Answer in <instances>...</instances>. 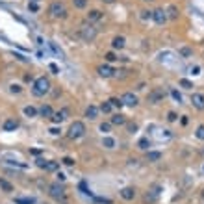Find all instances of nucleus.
<instances>
[{
    "instance_id": "nucleus-1",
    "label": "nucleus",
    "mask_w": 204,
    "mask_h": 204,
    "mask_svg": "<svg viewBox=\"0 0 204 204\" xmlns=\"http://www.w3.org/2000/svg\"><path fill=\"white\" fill-rule=\"evenodd\" d=\"M34 95L35 97H43V95H46L48 91H50V80L48 78H45V76H41L37 80L34 82Z\"/></svg>"
},
{
    "instance_id": "nucleus-2",
    "label": "nucleus",
    "mask_w": 204,
    "mask_h": 204,
    "mask_svg": "<svg viewBox=\"0 0 204 204\" xmlns=\"http://www.w3.org/2000/svg\"><path fill=\"white\" fill-rule=\"evenodd\" d=\"M85 134V124L82 121H74L71 126H69V132H67V136H69V139H78Z\"/></svg>"
},
{
    "instance_id": "nucleus-3",
    "label": "nucleus",
    "mask_w": 204,
    "mask_h": 204,
    "mask_svg": "<svg viewBox=\"0 0 204 204\" xmlns=\"http://www.w3.org/2000/svg\"><path fill=\"white\" fill-rule=\"evenodd\" d=\"M48 13H50L54 19H65V17H67V8H65L61 2H52L50 8H48Z\"/></svg>"
},
{
    "instance_id": "nucleus-4",
    "label": "nucleus",
    "mask_w": 204,
    "mask_h": 204,
    "mask_svg": "<svg viewBox=\"0 0 204 204\" xmlns=\"http://www.w3.org/2000/svg\"><path fill=\"white\" fill-rule=\"evenodd\" d=\"M48 191H50V197H54L56 201L65 202V187H63L60 182L50 184V185H48Z\"/></svg>"
},
{
    "instance_id": "nucleus-5",
    "label": "nucleus",
    "mask_w": 204,
    "mask_h": 204,
    "mask_svg": "<svg viewBox=\"0 0 204 204\" xmlns=\"http://www.w3.org/2000/svg\"><path fill=\"white\" fill-rule=\"evenodd\" d=\"M37 167L45 169V171H58V169H60V162H54V160H43V158H39V160H37Z\"/></svg>"
},
{
    "instance_id": "nucleus-6",
    "label": "nucleus",
    "mask_w": 204,
    "mask_h": 204,
    "mask_svg": "<svg viewBox=\"0 0 204 204\" xmlns=\"http://www.w3.org/2000/svg\"><path fill=\"white\" fill-rule=\"evenodd\" d=\"M95 37H97V30H95L91 24L82 26V39L83 41H93Z\"/></svg>"
},
{
    "instance_id": "nucleus-7",
    "label": "nucleus",
    "mask_w": 204,
    "mask_h": 204,
    "mask_svg": "<svg viewBox=\"0 0 204 204\" xmlns=\"http://www.w3.org/2000/svg\"><path fill=\"white\" fill-rule=\"evenodd\" d=\"M163 97H165V91L160 89V87H156V89H152L148 93V102L150 104H158L160 100H163Z\"/></svg>"
},
{
    "instance_id": "nucleus-8",
    "label": "nucleus",
    "mask_w": 204,
    "mask_h": 204,
    "mask_svg": "<svg viewBox=\"0 0 204 204\" xmlns=\"http://www.w3.org/2000/svg\"><path fill=\"white\" fill-rule=\"evenodd\" d=\"M121 100H122V106H130V108L137 106V97L134 93H124L121 97Z\"/></svg>"
},
{
    "instance_id": "nucleus-9",
    "label": "nucleus",
    "mask_w": 204,
    "mask_h": 204,
    "mask_svg": "<svg viewBox=\"0 0 204 204\" xmlns=\"http://www.w3.org/2000/svg\"><path fill=\"white\" fill-rule=\"evenodd\" d=\"M191 104L197 110H204V95L202 93H193L191 95Z\"/></svg>"
},
{
    "instance_id": "nucleus-10",
    "label": "nucleus",
    "mask_w": 204,
    "mask_h": 204,
    "mask_svg": "<svg viewBox=\"0 0 204 204\" xmlns=\"http://www.w3.org/2000/svg\"><path fill=\"white\" fill-rule=\"evenodd\" d=\"M152 19H154L156 24H163V22L167 20V13H165L163 9H154V11H152Z\"/></svg>"
},
{
    "instance_id": "nucleus-11",
    "label": "nucleus",
    "mask_w": 204,
    "mask_h": 204,
    "mask_svg": "<svg viewBox=\"0 0 204 204\" xmlns=\"http://www.w3.org/2000/svg\"><path fill=\"white\" fill-rule=\"evenodd\" d=\"M2 128H4V132H13V130L19 128V121H15V119H6L4 124H2Z\"/></svg>"
},
{
    "instance_id": "nucleus-12",
    "label": "nucleus",
    "mask_w": 204,
    "mask_h": 204,
    "mask_svg": "<svg viewBox=\"0 0 204 204\" xmlns=\"http://www.w3.org/2000/svg\"><path fill=\"white\" fill-rule=\"evenodd\" d=\"M121 197L124 199V201H134V197H136V189L134 187H122L121 189Z\"/></svg>"
},
{
    "instance_id": "nucleus-13",
    "label": "nucleus",
    "mask_w": 204,
    "mask_h": 204,
    "mask_svg": "<svg viewBox=\"0 0 204 204\" xmlns=\"http://www.w3.org/2000/svg\"><path fill=\"white\" fill-rule=\"evenodd\" d=\"M113 72H117V71H113L110 65H100V67H99V74H100L102 78H111Z\"/></svg>"
},
{
    "instance_id": "nucleus-14",
    "label": "nucleus",
    "mask_w": 204,
    "mask_h": 204,
    "mask_svg": "<svg viewBox=\"0 0 204 204\" xmlns=\"http://www.w3.org/2000/svg\"><path fill=\"white\" fill-rule=\"evenodd\" d=\"M65 115H67V111H65V110H61V111H54V113H52V117H50V121L56 122V124H60V122L65 121Z\"/></svg>"
},
{
    "instance_id": "nucleus-15",
    "label": "nucleus",
    "mask_w": 204,
    "mask_h": 204,
    "mask_svg": "<svg viewBox=\"0 0 204 204\" xmlns=\"http://www.w3.org/2000/svg\"><path fill=\"white\" fill-rule=\"evenodd\" d=\"M100 19H102L100 9H91V11L87 13V20H89V22H95V20H100Z\"/></svg>"
},
{
    "instance_id": "nucleus-16",
    "label": "nucleus",
    "mask_w": 204,
    "mask_h": 204,
    "mask_svg": "<svg viewBox=\"0 0 204 204\" xmlns=\"http://www.w3.org/2000/svg\"><path fill=\"white\" fill-rule=\"evenodd\" d=\"M111 124H115V126H122V124H126V117H124L122 113H115V115L111 117Z\"/></svg>"
},
{
    "instance_id": "nucleus-17",
    "label": "nucleus",
    "mask_w": 204,
    "mask_h": 204,
    "mask_svg": "<svg viewBox=\"0 0 204 204\" xmlns=\"http://www.w3.org/2000/svg\"><path fill=\"white\" fill-rule=\"evenodd\" d=\"M97 115H99V108H97V106H87L85 117H87V119H97Z\"/></svg>"
},
{
    "instance_id": "nucleus-18",
    "label": "nucleus",
    "mask_w": 204,
    "mask_h": 204,
    "mask_svg": "<svg viewBox=\"0 0 204 204\" xmlns=\"http://www.w3.org/2000/svg\"><path fill=\"white\" fill-rule=\"evenodd\" d=\"M111 46H113L115 50H121V48H124V37H122V35L113 37V41H111Z\"/></svg>"
},
{
    "instance_id": "nucleus-19",
    "label": "nucleus",
    "mask_w": 204,
    "mask_h": 204,
    "mask_svg": "<svg viewBox=\"0 0 204 204\" xmlns=\"http://www.w3.org/2000/svg\"><path fill=\"white\" fill-rule=\"evenodd\" d=\"M165 13H167V19H178V8L176 6H169Z\"/></svg>"
},
{
    "instance_id": "nucleus-20",
    "label": "nucleus",
    "mask_w": 204,
    "mask_h": 204,
    "mask_svg": "<svg viewBox=\"0 0 204 204\" xmlns=\"http://www.w3.org/2000/svg\"><path fill=\"white\" fill-rule=\"evenodd\" d=\"M39 113H41V115H43V117H46V119H50L54 111H52V108H50V106H41V108H39Z\"/></svg>"
},
{
    "instance_id": "nucleus-21",
    "label": "nucleus",
    "mask_w": 204,
    "mask_h": 204,
    "mask_svg": "<svg viewBox=\"0 0 204 204\" xmlns=\"http://www.w3.org/2000/svg\"><path fill=\"white\" fill-rule=\"evenodd\" d=\"M152 143H150V139L148 137H141L139 141H137V147L141 148V150H148V147H150Z\"/></svg>"
},
{
    "instance_id": "nucleus-22",
    "label": "nucleus",
    "mask_w": 204,
    "mask_h": 204,
    "mask_svg": "<svg viewBox=\"0 0 204 204\" xmlns=\"http://www.w3.org/2000/svg\"><path fill=\"white\" fill-rule=\"evenodd\" d=\"M37 113H39V111H37L34 106H26V108H24V115H26V117H30V119H32V117H35Z\"/></svg>"
},
{
    "instance_id": "nucleus-23",
    "label": "nucleus",
    "mask_w": 204,
    "mask_h": 204,
    "mask_svg": "<svg viewBox=\"0 0 204 204\" xmlns=\"http://www.w3.org/2000/svg\"><path fill=\"white\" fill-rule=\"evenodd\" d=\"M0 187H2L6 193H11V191H13V185L8 182V180H4V178H0Z\"/></svg>"
},
{
    "instance_id": "nucleus-24",
    "label": "nucleus",
    "mask_w": 204,
    "mask_h": 204,
    "mask_svg": "<svg viewBox=\"0 0 204 204\" xmlns=\"http://www.w3.org/2000/svg\"><path fill=\"white\" fill-rule=\"evenodd\" d=\"M160 158H162V152H150V150L147 152V160L148 162H158Z\"/></svg>"
},
{
    "instance_id": "nucleus-25",
    "label": "nucleus",
    "mask_w": 204,
    "mask_h": 204,
    "mask_svg": "<svg viewBox=\"0 0 204 204\" xmlns=\"http://www.w3.org/2000/svg\"><path fill=\"white\" fill-rule=\"evenodd\" d=\"M102 145H104L106 148H113V147H115V139H113V137H104V139H102Z\"/></svg>"
},
{
    "instance_id": "nucleus-26",
    "label": "nucleus",
    "mask_w": 204,
    "mask_h": 204,
    "mask_svg": "<svg viewBox=\"0 0 204 204\" xmlns=\"http://www.w3.org/2000/svg\"><path fill=\"white\" fill-rule=\"evenodd\" d=\"M108 102L111 104V108H119V110L122 108V100H121V99H115V97H113V99H110Z\"/></svg>"
},
{
    "instance_id": "nucleus-27",
    "label": "nucleus",
    "mask_w": 204,
    "mask_h": 204,
    "mask_svg": "<svg viewBox=\"0 0 204 204\" xmlns=\"http://www.w3.org/2000/svg\"><path fill=\"white\" fill-rule=\"evenodd\" d=\"M15 204H35L34 199H22V197H17L15 199Z\"/></svg>"
},
{
    "instance_id": "nucleus-28",
    "label": "nucleus",
    "mask_w": 204,
    "mask_h": 204,
    "mask_svg": "<svg viewBox=\"0 0 204 204\" xmlns=\"http://www.w3.org/2000/svg\"><path fill=\"white\" fill-rule=\"evenodd\" d=\"M99 110H100L102 113H110V111H111V104H110V102H102Z\"/></svg>"
},
{
    "instance_id": "nucleus-29",
    "label": "nucleus",
    "mask_w": 204,
    "mask_h": 204,
    "mask_svg": "<svg viewBox=\"0 0 204 204\" xmlns=\"http://www.w3.org/2000/svg\"><path fill=\"white\" fill-rule=\"evenodd\" d=\"M72 4H74V8H78V9H83V8L87 6V0H72Z\"/></svg>"
},
{
    "instance_id": "nucleus-30",
    "label": "nucleus",
    "mask_w": 204,
    "mask_h": 204,
    "mask_svg": "<svg viewBox=\"0 0 204 204\" xmlns=\"http://www.w3.org/2000/svg\"><path fill=\"white\" fill-rule=\"evenodd\" d=\"M126 128H128L130 134H134V132H137V122H128L126 121Z\"/></svg>"
},
{
    "instance_id": "nucleus-31",
    "label": "nucleus",
    "mask_w": 204,
    "mask_h": 204,
    "mask_svg": "<svg viewBox=\"0 0 204 204\" xmlns=\"http://www.w3.org/2000/svg\"><path fill=\"white\" fill-rule=\"evenodd\" d=\"M195 136H197V139H202V141H204V124H201V126L197 128Z\"/></svg>"
},
{
    "instance_id": "nucleus-32",
    "label": "nucleus",
    "mask_w": 204,
    "mask_h": 204,
    "mask_svg": "<svg viewBox=\"0 0 204 204\" xmlns=\"http://www.w3.org/2000/svg\"><path fill=\"white\" fill-rule=\"evenodd\" d=\"M171 97H173V99H174L176 102H182V95H180L176 89H171Z\"/></svg>"
},
{
    "instance_id": "nucleus-33",
    "label": "nucleus",
    "mask_w": 204,
    "mask_h": 204,
    "mask_svg": "<svg viewBox=\"0 0 204 204\" xmlns=\"http://www.w3.org/2000/svg\"><path fill=\"white\" fill-rule=\"evenodd\" d=\"M180 85H182L184 89H191V87H193V83L187 80V78H182V80H180Z\"/></svg>"
},
{
    "instance_id": "nucleus-34",
    "label": "nucleus",
    "mask_w": 204,
    "mask_h": 204,
    "mask_svg": "<svg viewBox=\"0 0 204 204\" xmlns=\"http://www.w3.org/2000/svg\"><path fill=\"white\" fill-rule=\"evenodd\" d=\"M110 128H111V122H102L100 124V132H104V134H108Z\"/></svg>"
},
{
    "instance_id": "nucleus-35",
    "label": "nucleus",
    "mask_w": 204,
    "mask_h": 204,
    "mask_svg": "<svg viewBox=\"0 0 204 204\" xmlns=\"http://www.w3.org/2000/svg\"><path fill=\"white\" fill-rule=\"evenodd\" d=\"M28 9H30V11H34V13H35V11H39L37 2H28Z\"/></svg>"
},
{
    "instance_id": "nucleus-36",
    "label": "nucleus",
    "mask_w": 204,
    "mask_h": 204,
    "mask_svg": "<svg viewBox=\"0 0 204 204\" xmlns=\"http://www.w3.org/2000/svg\"><path fill=\"white\" fill-rule=\"evenodd\" d=\"M104 58H106V61H108V63H111V61H115V60H117V56H115L113 52H108V54H106Z\"/></svg>"
},
{
    "instance_id": "nucleus-37",
    "label": "nucleus",
    "mask_w": 204,
    "mask_h": 204,
    "mask_svg": "<svg viewBox=\"0 0 204 204\" xmlns=\"http://www.w3.org/2000/svg\"><path fill=\"white\" fill-rule=\"evenodd\" d=\"M61 162L65 163V165H67V167H72V165H74V160H72V158H69V156H65V158H63V160H61Z\"/></svg>"
},
{
    "instance_id": "nucleus-38",
    "label": "nucleus",
    "mask_w": 204,
    "mask_h": 204,
    "mask_svg": "<svg viewBox=\"0 0 204 204\" xmlns=\"http://www.w3.org/2000/svg\"><path fill=\"white\" fill-rule=\"evenodd\" d=\"M176 117H178V115H176L174 111H169V113H167V121L169 122H174L176 121Z\"/></svg>"
},
{
    "instance_id": "nucleus-39",
    "label": "nucleus",
    "mask_w": 204,
    "mask_h": 204,
    "mask_svg": "<svg viewBox=\"0 0 204 204\" xmlns=\"http://www.w3.org/2000/svg\"><path fill=\"white\" fill-rule=\"evenodd\" d=\"M189 72H191L193 76H197V74H201V67H199V65H195V67H191V69H189Z\"/></svg>"
},
{
    "instance_id": "nucleus-40",
    "label": "nucleus",
    "mask_w": 204,
    "mask_h": 204,
    "mask_svg": "<svg viewBox=\"0 0 204 204\" xmlns=\"http://www.w3.org/2000/svg\"><path fill=\"white\" fill-rule=\"evenodd\" d=\"M48 69H50L54 74H58V72H60V69H58V65H56V63H50V65H48Z\"/></svg>"
},
{
    "instance_id": "nucleus-41",
    "label": "nucleus",
    "mask_w": 204,
    "mask_h": 204,
    "mask_svg": "<svg viewBox=\"0 0 204 204\" xmlns=\"http://www.w3.org/2000/svg\"><path fill=\"white\" fill-rule=\"evenodd\" d=\"M150 17H152V11H147V9L141 11V19H150Z\"/></svg>"
},
{
    "instance_id": "nucleus-42",
    "label": "nucleus",
    "mask_w": 204,
    "mask_h": 204,
    "mask_svg": "<svg viewBox=\"0 0 204 204\" xmlns=\"http://www.w3.org/2000/svg\"><path fill=\"white\" fill-rule=\"evenodd\" d=\"M80 189H82V193L89 195V189H87V185H85V182H82V184H80Z\"/></svg>"
},
{
    "instance_id": "nucleus-43",
    "label": "nucleus",
    "mask_w": 204,
    "mask_h": 204,
    "mask_svg": "<svg viewBox=\"0 0 204 204\" xmlns=\"http://www.w3.org/2000/svg\"><path fill=\"white\" fill-rule=\"evenodd\" d=\"M180 54L187 58V56H191V50H189V48H182V50H180Z\"/></svg>"
},
{
    "instance_id": "nucleus-44",
    "label": "nucleus",
    "mask_w": 204,
    "mask_h": 204,
    "mask_svg": "<svg viewBox=\"0 0 204 204\" xmlns=\"http://www.w3.org/2000/svg\"><path fill=\"white\" fill-rule=\"evenodd\" d=\"M60 128H56V126H54V128H50V134H52V136H60Z\"/></svg>"
},
{
    "instance_id": "nucleus-45",
    "label": "nucleus",
    "mask_w": 204,
    "mask_h": 204,
    "mask_svg": "<svg viewBox=\"0 0 204 204\" xmlns=\"http://www.w3.org/2000/svg\"><path fill=\"white\" fill-rule=\"evenodd\" d=\"M56 176H58V182H65V178H67V176H65L63 173H58Z\"/></svg>"
},
{
    "instance_id": "nucleus-46",
    "label": "nucleus",
    "mask_w": 204,
    "mask_h": 204,
    "mask_svg": "<svg viewBox=\"0 0 204 204\" xmlns=\"http://www.w3.org/2000/svg\"><path fill=\"white\" fill-rule=\"evenodd\" d=\"M30 154H34V156H39V154H41V148H32V150H30Z\"/></svg>"
},
{
    "instance_id": "nucleus-47",
    "label": "nucleus",
    "mask_w": 204,
    "mask_h": 204,
    "mask_svg": "<svg viewBox=\"0 0 204 204\" xmlns=\"http://www.w3.org/2000/svg\"><path fill=\"white\" fill-rule=\"evenodd\" d=\"M11 91L13 93H20V85H11Z\"/></svg>"
},
{
    "instance_id": "nucleus-48",
    "label": "nucleus",
    "mask_w": 204,
    "mask_h": 204,
    "mask_svg": "<svg viewBox=\"0 0 204 204\" xmlns=\"http://www.w3.org/2000/svg\"><path fill=\"white\" fill-rule=\"evenodd\" d=\"M104 2H113V0H104Z\"/></svg>"
},
{
    "instance_id": "nucleus-49",
    "label": "nucleus",
    "mask_w": 204,
    "mask_h": 204,
    "mask_svg": "<svg viewBox=\"0 0 204 204\" xmlns=\"http://www.w3.org/2000/svg\"><path fill=\"white\" fill-rule=\"evenodd\" d=\"M32 2H39V0H32Z\"/></svg>"
},
{
    "instance_id": "nucleus-50",
    "label": "nucleus",
    "mask_w": 204,
    "mask_h": 204,
    "mask_svg": "<svg viewBox=\"0 0 204 204\" xmlns=\"http://www.w3.org/2000/svg\"><path fill=\"white\" fill-rule=\"evenodd\" d=\"M202 199H204V191H202Z\"/></svg>"
},
{
    "instance_id": "nucleus-51",
    "label": "nucleus",
    "mask_w": 204,
    "mask_h": 204,
    "mask_svg": "<svg viewBox=\"0 0 204 204\" xmlns=\"http://www.w3.org/2000/svg\"><path fill=\"white\" fill-rule=\"evenodd\" d=\"M145 2H150V0H145Z\"/></svg>"
},
{
    "instance_id": "nucleus-52",
    "label": "nucleus",
    "mask_w": 204,
    "mask_h": 204,
    "mask_svg": "<svg viewBox=\"0 0 204 204\" xmlns=\"http://www.w3.org/2000/svg\"><path fill=\"white\" fill-rule=\"evenodd\" d=\"M202 171H204V167H202Z\"/></svg>"
}]
</instances>
